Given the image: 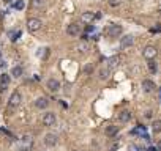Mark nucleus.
<instances>
[{
	"mask_svg": "<svg viewBox=\"0 0 161 151\" xmlns=\"http://www.w3.org/2000/svg\"><path fill=\"white\" fill-rule=\"evenodd\" d=\"M145 118H152V112H150V110L145 112Z\"/></svg>",
	"mask_w": 161,
	"mask_h": 151,
	"instance_id": "30",
	"label": "nucleus"
},
{
	"mask_svg": "<svg viewBox=\"0 0 161 151\" xmlns=\"http://www.w3.org/2000/svg\"><path fill=\"white\" fill-rule=\"evenodd\" d=\"M120 2H119V0H109V5H112V6H117Z\"/></svg>",
	"mask_w": 161,
	"mask_h": 151,
	"instance_id": "25",
	"label": "nucleus"
},
{
	"mask_svg": "<svg viewBox=\"0 0 161 151\" xmlns=\"http://www.w3.org/2000/svg\"><path fill=\"white\" fill-rule=\"evenodd\" d=\"M147 151H159V149H158V146H150Z\"/></svg>",
	"mask_w": 161,
	"mask_h": 151,
	"instance_id": "29",
	"label": "nucleus"
},
{
	"mask_svg": "<svg viewBox=\"0 0 161 151\" xmlns=\"http://www.w3.org/2000/svg\"><path fill=\"white\" fill-rule=\"evenodd\" d=\"M158 149L161 151V140H159V143H158Z\"/></svg>",
	"mask_w": 161,
	"mask_h": 151,
	"instance_id": "32",
	"label": "nucleus"
},
{
	"mask_svg": "<svg viewBox=\"0 0 161 151\" xmlns=\"http://www.w3.org/2000/svg\"><path fill=\"white\" fill-rule=\"evenodd\" d=\"M66 33H68L70 36H78V35L81 33L79 24H70L68 27H66Z\"/></svg>",
	"mask_w": 161,
	"mask_h": 151,
	"instance_id": "11",
	"label": "nucleus"
},
{
	"mask_svg": "<svg viewBox=\"0 0 161 151\" xmlns=\"http://www.w3.org/2000/svg\"><path fill=\"white\" fill-rule=\"evenodd\" d=\"M57 142H59V139H57L55 134H46L44 135V145L46 146H55Z\"/></svg>",
	"mask_w": 161,
	"mask_h": 151,
	"instance_id": "10",
	"label": "nucleus"
},
{
	"mask_svg": "<svg viewBox=\"0 0 161 151\" xmlns=\"http://www.w3.org/2000/svg\"><path fill=\"white\" fill-rule=\"evenodd\" d=\"M111 74V69L109 68H101L100 69V79H108Z\"/></svg>",
	"mask_w": 161,
	"mask_h": 151,
	"instance_id": "21",
	"label": "nucleus"
},
{
	"mask_svg": "<svg viewBox=\"0 0 161 151\" xmlns=\"http://www.w3.org/2000/svg\"><path fill=\"white\" fill-rule=\"evenodd\" d=\"M21 151H25V149H21Z\"/></svg>",
	"mask_w": 161,
	"mask_h": 151,
	"instance_id": "37",
	"label": "nucleus"
},
{
	"mask_svg": "<svg viewBox=\"0 0 161 151\" xmlns=\"http://www.w3.org/2000/svg\"><path fill=\"white\" fill-rule=\"evenodd\" d=\"M93 30H95L93 25H89V27H87V32H93Z\"/></svg>",
	"mask_w": 161,
	"mask_h": 151,
	"instance_id": "31",
	"label": "nucleus"
},
{
	"mask_svg": "<svg viewBox=\"0 0 161 151\" xmlns=\"http://www.w3.org/2000/svg\"><path fill=\"white\" fill-rule=\"evenodd\" d=\"M11 76H13V77H21V76H22V66H14V68L11 69Z\"/></svg>",
	"mask_w": 161,
	"mask_h": 151,
	"instance_id": "19",
	"label": "nucleus"
},
{
	"mask_svg": "<svg viewBox=\"0 0 161 151\" xmlns=\"http://www.w3.org/2000/svg\"><path fill=\"white\" fill-rule=\"evenodd\" d=\"M44 3V0H32V6L33 8H41Z\"/></svg>",
	"mask_w": 161,
	"mask_h": 151,
	"instance_id": "22",
	"label": "nucleus"
},
{
	"mask_svg": "<svg viewBox=\"0 0 161 151\" xmlns=\"http://www.w3.org/2000/svg\"><path fill=\"white\" fill-rule=\"evenodd\" d=\"M0 57H2V51H0Z\"/></svg>",
	"mask_w": 161,
	"mask_h": 151,
	"instance_id": "36",
	"label": "nucleus"
},
{
	"mask_svg": "<svg viewBox=\"0 0 161 151\" xmlns=\"http://www.w3.org/2000/svg\"><path fill=\"white\" fill-rule=\"evenodd\" d=\"M93 19H95V14H93V13H90V11H85V13L81 16V21H82V22H85V24H90V22L93 21Z\"/></svg>",
	"mask_w": 161,
	"mask_h": 151,
	"instance_id": "16",
	"label": "nucleus"
},
{
	"mask_svg": "<svg viewBox=\"0 0 161 151\" xmlns=\"http://www.w3.org/2000/svg\"><path fill=\"white\" fill-rule=\"evenodd\" d=\"M117 132H119V128H117V126H114V125H111V126L106 128V134H108L109 137L117 135Z\"/></svg>",
	"mask_w": 161,
	"mask_h": 151,
	"instance_id": "17",
	"label": "nucleus"
},
{
	"mask_svg": "<svg viewBox=\"0 0 161 151\" xmlns=\"http://www.w3.org/2000/svg\"><path fill=\"white\" fill-rule=\"evenodd\" d=\"M55 121H57V118H55V113L54 112H47V113H44V115H43V125L44 126H54Z\"/></svg>",
	"mask_w": 161,
	"mask_h": 151,
	"instance_id": "5",
	"label": "nucleus"
},
{
	"mask_svg": "<svg viewBox=\"0 0 161 151\" xmlns=\"http://www.w3.org/2000/svg\"><path fill=\"white\" fill-rule=\"evenodd\" d=\"M3 17V14H2V11H0V19H2Z\"/></svg>",
	"mask_w": 161,
	"mask_h": 151,
	"instance_id": "34",
	"label": "nucleus"
},
{
	"mask_svg": "<svg viewBox=\"0 0 161 151\" xmlns=\"http://www.w3.org/2000/svg\"><path fill=\"white\" fill-rule=\"evenodd\" d=\"M148 69H150V72L152 74H155L156 71H158V65H156V61H153V60H148Z\"/></svg>",
	"mask_w": 161,
	"mask_h": 151,
	"instance_id": "20",
	"label": "nucleus"
},
{
	"mask_svg": "<svg viewBox=\"0 0 161 151\" xmlns=\"http://www.w3.org/2000/svg\"><path fill=\"white\" fill-rule=\"evenodd\" d=\"M122 32H123V28L119 24H111V25L106 27V35L109 38H117V36L122 35Z\"/></svg>",
	"mask_w": 161,
	"mask_h": 151,
	"instance_id": "2",
	"label": "nucleus"
},
{
	"mask_svg": "<svg viewBox=\"0 0 161 151\" xmlns=\"http://www.w3.org/2000/svg\"><path fill=\"white\" fill-rule=\"evenodd\" d=\"M47 106H49V99L44 98V96L38 98V99L35 101V107H36V109H46Z\"/></svg>",
	"mask_w": 161,
	"mask_h": 151,
	"instance_id": "14",
	"label": "nucleus"
},
{
	"mask_svg": "<svg viewBox=\"0 0 161 151\" xmlns=\"http://www.w3.org/2000/svg\"><path fill=\"white\" fill-rule=\"evenodd\" d=\"M84 71H85V72H92V71H93V66H90V65H89V66H85V69H84Z\"/></svg>",
	"mask_w": 161,
	"mask_h": 151,
	"instance_id": "26",
	"label": "nucleus"
},
{
	"mask_svg": "<svg viewBox=\"0 0 161 151\" xmlns=\"http://www.w3.org/2000/svg\"><path fill=\"white\" fill-rule=\"evenodd\" d=\"M24 6H25V2H24V0H17V2L14 3V8H16V9H24Z\"/></svg>",
	"mask_w": 161,
	"mask_h": 151,
	"instance_id": "23",
	"label": "nucleus"
},
{
	"mask_svg": "<svg viewBox=\"0 0 161 151\" xmlns=\"http://www.w3.org/2000/svg\"><path fill=\"white\" fill-rule=\"evenodd\" d=\"M76 51L81 52V54H87V52L90 51V46H89V43L85 41V40H82L81 43L76 44Z\"/></svg>",
	"mask_w": 161,
	"mask_h": 151,
	"instance_id": "12",
	"label": "nucleus"
},
{
	"mask_svg": "<svg viewBox=\"0 0 161 151\" xmlns=\"http://www.w3.org/2000/svg\"><path fill=\"white\" fill-rule=\"evenodd\" d=\"M156 88V85L153 80H150V79H144L142 80V90H144L145 93H150V91H153Z\"/></svg>",
	"mask_w": 161,
	"mask_h": 151,
	"instance_id": "8",
	"label": "nucleus"
},
{
	"mask_svg": "<svg viewBox=\"0 0 161 151\" xmlns=\"http://www.w3.org/2000/svg\"><path fill=\"white\" fill-rule=\"evenodd\" d=\"M120 61H122V58L119 55H114V57H111V58H108L106 60V68H109L111 71H114L117 68V66L120 65Z\"/></svg>",
	"mask_w": 161,
	"mask_h": 151,
	"instance_id": "6",
	"label": "nucleus"
},
{
	"mask_svg": "<svg viewBox=\"0 0 161 151\" xmlns=\"http://www.w3.org/2000/svg\"><path fill=\"white\" fill-rule=\"evenodd\" d=\"M46 85H47V90L52 91V93H57V91L60 90V82L57 80V79H49Z\"/></svg>",
	"mask_w": 161,
	"mask_h": 151,
	"instance_id": "9",
	"label": "nucleus"
},
{
	"mask_svg": "<svg viewBox=\"0 0 161 151\" xmlns=\"http://www.w3.org/2000/svg\"><path fill=\"white\" fill-rule=\"evenodd\" d=\"M9 85V76L8 74H2L0 76V91H5Z\"/></svg>",
	"mask_w": 161,
	"mask_h": 151,
	"instance_id": "13",
	"label": "nucleus"
},
{
	"mask_svg": "<svg viewBox=\"0 0 161 151\" xmlns=\"http://www.w3.org/2000/svg\"><path fill=\"white\" fill-rule=\"evenodd\" d=\"M3 2H5V3H11V0H3Z\"/></svg>",
	"mask_w": 161,
	"mask_h": 151,
	"instance_id": "33",
	"label": "nucleus"
},
{
	"mask_svg": "<svg viewBox=\"0 0 161 151\" xmlns=\"http://www.w3.org/2000/svg\"><path fill=\"white\" fill-rule=\"evenodd\" d=\"M19 36H21V32L13 33V35H11V41H17V40H19Z\"/></svg>",
	"mask_w": 161,
	"mask_h": 151,
	"instance_id": "24",
	"label": "nucleus"
},
{
	"mask_svg": "<svg viewBox=\"0 0 161 151\" xmlns=\"http://www.w3.org/2000/svg\"><path fill=\"white\" fill-rule=\"evenodd\" d=\"M119 120H120L122 123L130 121V120H131V112H130V110H122V112L119 113Z\"/></svg>",
	"mask_w": 161,
	"mask_h": 151,
	"instance_id": "15",
	"label": "nucleus"
},
{
	"mask_svg": "<svg viewBox=\"0 0 161 151\" xmlns=\"http://www.w3.org/2000/svg\"><path fill=\"white\" fill-rule=\"evenodd\" d=\"M156 54H158V51H156L155 46H147L145 49H144V52H142L144 58H147V60H153L155 57H156Z\"/></svg>",
	"mask_w": 161,
	"mask_h": 151,
	"instance_id": "4",
	"label": "nucleus"
},
{
	"mask_svg": "<svg viewBox=\"0 0 161 151\" xmlns=\"http://www.w3.org/2000/svg\"><path fill=\"white\" fill-rule=\"evenodd\" d=\"M21 101H22V94L19 93V91H14L11 96H9V101H8V112H11L16 107H19Z\"/></svg>",
	"mask_w": 161,
	"mask_h": 151,
	"instance_id": "1",
	"label": "nucleus"
},
{
	"mask_svg": "<svg viewBox=\"0 0 161 151\" xmlns=\"http://www.w3.org/2000/svg\"><path fill=\"white\" fill-rule=\"evenodd\" d=\"M152 32H153V33H158V32H161V27L158 25V27H155V28H152Z\"/></svg>",
	"mask_w": 161,
	"mask_h": 151,
	"instance_id": "27",
	"label": "nucleus"
},
{
	"mask_svg": "<svg viewBox=\"0 0 161 151\" xmlns=\"http://www.w3.org/2000/svg\"><path fill=\"white\" fill-rule=\"evenodd\" d=\"M133 43H134V38L131 35H125V36L120 38V47L122 49H128V47L133 46Z\"/></svg>",
	"mask_w": 161,
	"mask_h": 151,
	"instance_id": "7",
	"label": "nucleus"
},
{
	"mask_svg": "<svg viewBox=\"0 0 161 151\" xmlns=\"http://www.w3.org/2000/svg\"><path fill=\"white\" fill-rule=\"evenodd\" d=\"M159 99H161V90H159Z\"/></svg>",
	"mask_w": 161,
	"mask_h": 151,
	"instance_id": "35",
	"label": "nucleus"
},
{
	"mask_svg": "<svg viewBox=\"0 0 161 151\" xmlns=\"http://www.w3.org/2000/svg\"><path fill=\"white\" fill-rule=\"evenodd\" d=\"M41 25H43L41 21H40V19H36V17H32V19H28V21H27V28H28V32H32V33L40 30Z\"/></svg>",
	"mask_w": 161,
	"mask_h": 151,
	"instance_id": "3",
	"label": "nucleus"
},
{
	"mask_svg": "<svg viewBox=\"0 0 161 151\" xmlns=\"http://www.w3.org/2000/svg\"><path fill=\"white\" fill-rule=\"evenodd\" d=\"M117 148H119V143H114V145L111 146V149H109V151H115Z\"/></svg>",
	"mask_w": 161,
	"mask_h": 151,
	"instance_id": "28",
	"label": "nucleus"
},
{
	"mask_svg": "<svg viewBox=\"0 0 161 151\" xmlns=\"http://www.w3.org/2000/svg\"><path fill=\"white\" fill-rule=\"evenodd\" d=\"M152 131H153L155 134H159L161 132V120H155L152 123Z\"/></svg>",
	"mask_w": 161,
	"mask_h": 151,
	"instance_id": "18",
	"label": "nucleus"
}]
</instances>
